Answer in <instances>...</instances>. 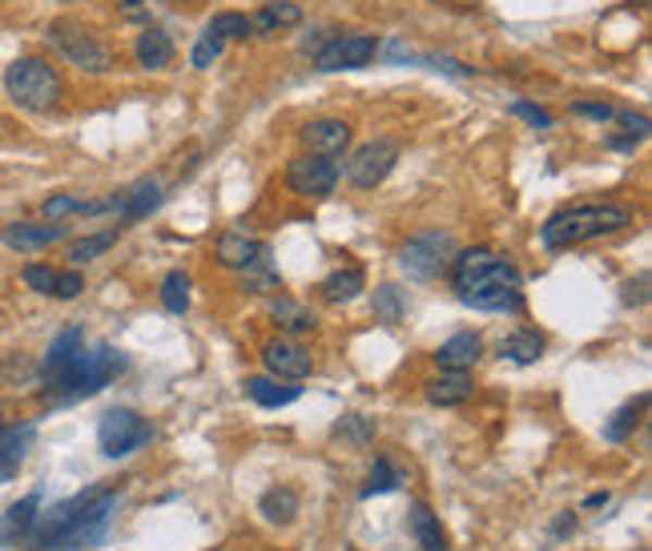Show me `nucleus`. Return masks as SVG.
<instances>
[{
  "label": "nucleus",
  "instance_id": "39448f33",
  "mask_svg": "<svg viewBox=\"0 0 652 551\" xmlns=\"http://www.w3.org/2000/svg\"><path fill=\"white\" fill-rule=\"evenodd\" d=\"M4 93L16 109L25 113H53L61 106V73L40 57H16L9 73H4Z\"/></svg>",
  "mask_w": 652,
  "mask_h": 551
},
{
  "label": "nucleus",
  "instance_id": "6ab92c4d",
  "mask_svg": "<svg viewBox=\"0 0 652 551\" xmlns=\"http://www.w3.org/2000/svg\"><path fill=\"white\" fill-rule=\"evenodd\" d=\"M246 394H250L258 407L279 411V407H291L294 399L303 394V387L286 379H274V375H254V379H246Z\"/></svg>",
  "mask_w": 652,
  "mask_h": 551
},
{
  "label": "nucleus",
  "instance_id": "37998d69",
  "mask_svg": "<svg viewBox=\"0 0 652 551\" xmlns=\"http://www.w3.org/2000/svg\"><path fill=\"white\" fill-rule=\"evenodd\" d=\"M118 9L125 21H142L149 13V0H118Z\"/></svg>",
  "mask_w": 652,
  "mask_h": 551
},
{
  "label": "nucleus",
  "instance_id": "e433bc0d",
  "mask_svg": "<svg viewBox=\"0 0 652 551\" xmlns=\"http://www.w3.org/2000/svg\"><path fill=\"white\" fill-rule=\"evenodd\" d=\"M222 49H226V40L213 37L210 28H206V33H201V40L194 45V57H189V61H194V69H210L213 61L222 57Z\"/></svg>",
  "mask_w": 652,
  "mask_h": 551
},
{
  "label": "nucleus",
  "instance_id": "72a5a7b5",
  "mask_svg": "<svg viewBox=\"0 0 652 551\" xmlns=\"http://www.w3.org/2000/svg\"><path fill=\"white\" fill-rule=\"evenodd\" d=\"M242 286H250V294H267V290L279 286V274L270 270V254H267V249H262V258H258V262L242 270Z\"/></svg>",
  "mask_w": 652,
  "mask_h": 551
},
{
  "label": "nucleus",
  "instance_id": "a18cd8bd",
  "mask_svg": "<svg viewBox=\"0 0 652 551\" xmlns=\"http://www.w3.org/2000/svg\"><path fill=\"white\" fill-rule=\"evenodd\" d=\"M604 503H608V495H588L585 499V507H604Z\"/></svg>",
  "mask_w": 652,
  "mask_h": 551
},
{
  "label": "nucleus",
  "instance_id": "0eeeda50",
  "mask_svg": "<svg viewBox=\"0 0 652 551\" xmlns=\"http://www.w3.org/2000/svg\"><path fill=\"white\" fill-rule=\"evenodd\" d=\"M153 439V423L142 419L137 411L130 407H113L101 415V427H97V443L106 451L109 460H125Z\"/></svg>",
  "mask_w": 652,
  "mask_h": 551
},
{
  "label": "nucleus",
  "instance_id": "ddd939ff",
  "mask_svg": "<svg viewBox=\"0 0 652 551\" xmlns=\"http://www.w3.org/2000/svg\"><path fill=\"white\" fill-rule=\"evenodd\" d=\"M298 137H303V145H307V154L339 158L346 145H350V125L339 118H319V121H307Z\"/></svg>",
  "mask_w": 652,
  "mask_h": 551
},
{
  "label": "nucleus",
  "instance_id": "4be33fe9",
  "mask_svg": "<svg viewBox=\"0 0 652 551\" xmlns=\"http://www.w3.org/2000/svg\"><path fill=\"white\" fill-rule=\"evenodd\" d=\"M407 527H411L415 543L423 551H447V536H443L440 519L431 515L427 503H411V512H407Z\"/></svg>",
  "mask_w": 652,
  "mask_h": 551
},
{
  "label": "nucleus",
  "instance_id": "a878e982",
  "mask_svg": "<svg viewBox=\"0 0 652 551\" xmlns=\"http://www.w3.org/2000/svg\"><path fill=\"white\" fill-rule=\"evenodd\" d=\"M270 318H274L282 330H291V334H310V330L319 327V315H315L310 306L294 303V298H274V303H270Z\"/></svg>",
  "mask_w": 652,
  "mask_h": 551
},
{
  "label": "nucleus",
  "instance_id": "f8f14e48",
  "mask_svg": "<svg viewBox=\"0 0 652 551\" xmlns=\"http://www.w3.org/2000/svg\"><path fill=\"white\" fill-rule=\"evenodd\" d=\"M262 363L274 379H286V382H303L315 370V358H310L307 346H298L291 339H274L262 346Z\"/></svg>",
  "mask_w": 652,
  "mask_h": 551
},
{
  "label": "nucleus",
  "instance_id": "4c0bfd02",
  "mask_svg": "<svg viewBox=\"0 0 652 551\" xmlns=\"http://www.w3.org/2000/svg\"><path fill=\"white\" fill-rule=\"evenodd\" d=\"M21 278H25V286H28V290H37V294H53L57 270H53V266L28 262L25 270H21Z\"/></svg>",
  "mask_w": 652,
  "mask_h": 551
},
{
  "label": "nucleus",
  "instance_id": "bb28decb",
  "mask_svg": "<svg viewBox=\"0 0 652 551\" xmlns=\"http://www.w3.org/2000/svg\"><path fill=\"white\" fill-rule=\"evenodd\" d=\"M500 355L519 363V367H532V363H540V355H544V339H540L536 330H516L507 342H500Z\"/></svg>",
  "mask_w": 652,
  "mask_h": 551
},
{
  "label": "nucleus",
  "instance_id": "79ce46f5",
  "mask_svg": "<svg viewBox=\"0 0 652 551\" xmlns=\"http://www.w3.org/2000/svg\"><path fill=\"white\" fill-rule=\"evenodd\" d=\"M573 113H580V118H592V121H613L616 109L604 106V101H576Z\"/></svg>",
  "mask_w": 652,
  "mask_h": 551
},
{
  "label": "nucleus",
  "instance_id": "f03ea898",
  "mask_svg": "<svg viewBox=\"0 0 652 551\" xmlns=\"http://www.w3.org/2000/svg\"><path fill=\"white\" fill-rule=\"evenodd\" d=\"M452 286L459 303L483 315H516L524 306V278L507 254H495L488 246L464 249L452 258Z\"/></svg>",
  "mask_w": 652,
  "mask_h": 551
},
{
  "label": "nucleus",
  "instance_id": "dca6fc26",
  "mask_svg": "<svg viewBox=\"0 0 652 551\" xmlns=\"http://www.w3.org/2000/svg\"><path fill=\"white\" fill-rule=\"evenodd\" d=\"M33 434H37L33 431V423H16V427H4V423H0V479H4V483L21 472Z\"/></svg>",
  "mask_w": 652,
  "mask_h": 551
},
{
  "label": "nucleus",
  "instance_id": "cd10ccee",
  "mask_svg": "<svg viewBox=\"0 0 652 551\" xmlns=\"http://www.w3.org/2000/svg\"><path fill=\"white\" fill-rule=\"evenodd\" d=\"M407 483V475L395 467V463L386 460V455H379L371 467V475H367V487H362V499H374V495H386V491H399V487Z\"/></svg>",
  "mask_w": 652,
  "mask_h": 551
},
{
  "label": "nucleus",
  "instance_id": "c756f323",
  "mask_svg": "<svg viewBox=\"0 0 652 551\" xmlns=\"http://www.w3.org/2000/svg\"><path fill=\"white\" fill-rule=\"evenodd\" d=\"M649 407V394H640L637 403H628V407H620L613 415V423H604V439L608 443H625L628 434L637 431V423H640V411Z\"/></svg>",
  "mask_w": 652,
  "mask_h": 551
},
{
  "label": "nucleus",
  "instance_id": "9b49d317",
  "mask_svg": "<svg viewBox=\"0 0 652 551\" xmlns=\"http://www.w3.org/2000/svg\"><path fill=\"white\" fill-rule=\"evenodd\" d=\"M286 185L298 197H331L334 185H339V166H334V158L303 154L286 166Z\"/></svg>",
  "mask_w": 652,
  "mask_h": 551
},
{
  "label": "nucleus",
  "instance_id": "c85d7f7f",
  "mask_svg": "<svg viewBox=\"0 0 652 551\" xmlns=\"http://www.w3.org/2000/svg\"><path fill=\"white\" fill-rule=\"evenodd\" d=\"M258 507H262V515H267L270 524H291L294 515H298V491L294 487H270Z\"/></svg>",
  "mask_w": 652,
  "mask_h": 551
},
{
  "label": "nucleus",
  "instance_id": "7c9ffc66",
  "mask_svg": "<svg viewBox=\"0 0 652 551\" xmlns=\"http://www.w3.org/2000/svg\"><path fill=\"white\" fill-rule=\"evenodd\" d=\"M81 342H85V334H81V327H69V330H61L53 339V346L45 351V358H40V370L49 375V370H57L65 358H73L81 351Z\"/></svg>",
  "mask_w": 652,
  "mask_h": 551
},
{
  "label": "nucleus",
  "instance_id": "473e14b6",
  "mask_svg": "<svg viewBox=\"0 0 652 551\" xmlns=\"http://www.w3.org/2000/svg\"><path fill=\"white\" fill-rule=\"evenodd\" d=\"M161 306L170 315H186L189 310V278L182 270H170V274L161 278Z\"/></svg>",
  "mask_w": 652,
  "mask_h": 551
},
{
  "label": "nucleus",
  "instance_id": "f3484780",
  "mask_svg": "<svg viewBox=\"0 0 652 551\" xmlns=\"http://www.w3.org/2000/svg\"><path fill=\"white\" fill-rule=\"evenodd\" d=\"M65 237V225H40V222H13L9 230H4V246L9 249H21V254H37V249L53 246V242H61Z\"/></svg>",
  "mask_w": 652,
  "mask_h": 551
},
{
  "label": "nucleus",
  "instance_id": "2eb2a0df",
  "mask_svg": "<svg viewBox=\"0 0 652 551\" xmlns=\"http://www.w3.org/2000/svg\"><path fill=\"white\" fill-rule=\"evenodd\" d=\"M483 358V339L480 334H471V330H459L452 339L443 342L440 351H435V363L440 370H471L476 363Z\"/></svg>",
  "mask_w": 652,
  "mask_h": 551
},
{
  "label": "nucleus",
  "instance_id": "c9c22d12",
  "mask_svg": "<svg viewBox=\"0 0 652 551\" xmlns=\"http://www.w3.org/2000/svg\"><path fill=\"white\" fill-rule=\"evenodd\" d=\"M403 310H407V306H403V294L395 286L374 290V318H379V322H399Z\"/></svg>",
  "mask_w": 652,
  "mask_h": 551
},
{
  "label": "nucleus",
  "instance_id": "1a4fd4ad",
  "mask_svg": "<svg viewBox=\"0 0 652 551\" xmlns=\"http://www.w3.org/2000/svg\"><path fill=\"white\" fill-rule=\"evenodd\" d=\"M399 161V142H386V137H374V142H362L350 158H346V182L355 189H374L383 185Z\"/></svg>",
  "mask_w": 652,
  "mask_h": 551
},
{
  "label": "nucleus",
  "instance_id": "58836bf2",
  "mask_svg": "<svg viewBox=\"0 0 652 551\" xmlns=\"http://www.w3.org/2000/svg\"><path fill=\"white\" fill-rule=\"evenodd\" d=\"M339 434H346L355 446H367L374 439V423H367L362 415H346V419L339 423Z\"/></svg>",
  "mask_w": 652,
  "mask_h": 551
},
{
  "label": "nucleus",
  "instance_id": "a19ab883",
  "mask_svg": "<svg viewBox=\"0 0 652 551\" xmlns=\"http://www.w3.org/2000/svg\"><path fill=\"white\" fill-rule=\"evenodd\" d=\"M512 113H516V118H524L528 125H536V130H552V113H548V109H540V106H532V101H516V106H512Z\"/></svg>",
  "mask_w": 652,
  "mask_h": 551
},
{
  "label": "nucleus",
  "instance_id": "5701e85b",
  "mask_svg": "<svg viewBox=\"0 0 652 551\" xmlns=\"http://www.w3.org/2000/svg\"><path fill=\"white\" fill-rule=\"evenodd\" d=\"M134 53H137V65L142 69H165L173 61L170 33H165V28H146V33L137 37Z\"/></svg>",
  "mask_w": 652,
  "mask_h": 551
},
{
  "label": "nucleus",
  "instance_id": "6e6552de",
  "mask_svg": "<svg viewBox=\"0 0 652 551\" xmlns=\"http://www.w3.org/2000/svg\"><path fill=\"white\" fill-rule=\"evenodd\" d=\"M379 53V40L371 33H331L315 45V69L319 73H339V69H362L371 65Z\"/></svg>",
  "mask_w": 652,
  "mask_h": 551
},
{
  "label": "nucleus",
  "instance_id": "4468645a",
  "mask_svg": "<svg viewBox=\"0 0 652 551\" xmlns=\"http://www.w3.org/2000/svg\"><path fill=\"white\" fill-rule=\"evenodd\" d=\"M471 394H476L471 370H440L435 379L427 382V399H431L435 407H459Z\"/></svg>",
  "mask_w": 652,
  "mask_h": 551
},
{
  "label": "nucleus",
  "instance_id": "20e7f679",
  "mask_svg": "<svg viewBox=\"0 0 652 551\" xmlns=\"http://www.w3.org/2000/svg\"><path fill=\"white\" fill-rule=\"evenodd\" d=\"M632 225V210L616 206V201H585V206H568V210H556L540 230V242L544 249H568L580 246V242H592V237L616 234V230H628Z\"/></svg>",
  "mask_w": 652,
  "mask_h": 551
},
{
  "label": "nucleus",
  "instance_id": "aec40b11",
  "mask_svg": "<svg viewBox=\"0 0 652 551\" xmlns=\"http://www.w3.org/2000/svg\"><path fill=\"white\" fill-rule=\"evenodd\" d=\"M161 206V185L153 182V177H146V182H137L134 189H125V194H118V213L121 222H142V218H149V213Z\"/></svg>",
  "mask_w": 652,
  "mask_h": 551
},
{
  "label": "nucleus",
  "instance_id": "423d86ee",
  "mask_svg": "<svg viewBox=\"0 0 652 551\" xmlns=\"http://www.w3.org/2000/svg\"><path fill=\"white\" fill-rule=\"evenodd\" d=\"M49 40H53L57 53L65 57L73 69H81V73L101 77V73L113 69V49L101 37H94L85 25H77V21H53L49 25Z\"/></svg>",
  "mask_w": 652,
  "mask_h": 551
},
{
  "label": "nucleus",
  "instance_id": "a211bd4d",
  "mask_svg": "<svg viewBox=\"0 0 652 551\" xmlns=\"http://www.w3.org/2000/svg\"><path fill=\"white\" fill-rule=\"evenodd\" d=\"M37 512H40V495H25L21 503H13L9 512L0 515V548H13L21 539H28L33 524H37Z\"/></svg>",
  "mask_w": 652,
  "mask_h": 551
},
{
  "label": "nucleus",
  "instance_id": "2f4dec72",
  "mask_svg": "<svg viewBox=\"0 0 652 551\" xmlns=\"http://www.w3.org/2000/svg\"><path fill=\"white\" fill-rule=\"evenodd\" d=\"M118 242V230H106V234H89V237H77L73 246L65 249V258L73 266H85V262H94V258H101L109 246Z\"/></svg>",
  "mask_w": 652,
  "mask_h": 551
},
{
  "label": "nucleus",
  "instance_id": "c03bdc74",
  "mask_svg": "<svg viewBox=\"0 0 652 551\" xmlns=\"http://www.w3.org/2000/svg\"><path fill=\"white\" fill-rule=\"evenodd\" d=\"M431 65L443 69V73H452V77H471V69L459 65V61H452V57H431Z\"/></svg>",
  "mask_w": 652,
  "mask_h": 551
},
{
  "label": "nucleus",
  "instance_id": "49530a36",
  "mask_svg": "<svg viewBox=\"0 0 652 551\" xmlns=\"http://www.w3.org/2000/svg\"><path fill=\"white\" fill-rule=\"evenodd\" d=\"M165 4H173V9H194L198 0H165Z\"/></svg>",
  "mask_w": 652,
  "mask_h": 551
},
{
  "label": "nucleus",
  "instance_id": "f704fd0d",
  "mask_svg": "<svg viewBox=\"0 0 652 551\" xmlns=\"http://www.w3.org/2000/svg\"><path fill=\"white\" fill-rule=\"evenodd\" d=\"M210 33L213 37H222V40H242V37H250L254 25H250V16L246 13H218L210 21Z\"/></svg>",
  "mask_w": 652,
  "mask_h": 551
},
{
  "label": "nucleus",
  "instance_id": "412c9836",
  "mask_svg": "<svg viewBox=\"0 0 652 551\" xmlns=\"http://www.w3.org/2000/svg\"><path fill=\"white\" fill-rule=\"evenodd\" d=\"M258 258H262V246L242 234V230H226V234L218 237V262L226 266V270H246Z\"/></svg>",
  "mask_w": 652,
  "mask_h": 551
},
{
  "label": "nucleus",
  "instance_id": "ea45409f",
  "mask_svg": "<svg viewBox=\"0 0 652 551\" xmlns=\"http://www.w3.org/2000/svg\"><path fill=\"white\" fill-rule=\"evenodd\" d=\"M81 290H85V278L77 270H57V282H53V298L69 303V298H77Z\"/></svg>",
  "mask_w": 652,
  "mask_h": 551
},
{
  "label": "nucleus",
  "instance_id": "b1692460",
  "mask_svg": "<svg viewBox=\"0 0 652 551\" xmlns=\"http://www.w3.org/2000/svg\"><path fill=\"white\" fill-rule=\"evenodd\" d=\"M250 25L258 28V33H282V28L303 25V9H298L294 0H270V4H262V9L250 16Z\"/></svg>",
  "mask_w": 652,
  "mask_h": 551
},
{
  "label": "nucleus",
  "instance_id": "f257e3e1",
  "mask_svg": "<svg viewBox=\"0 0 652 551\" xmlns=\"http://www.w3.org/2000/svg\"><path fill=\"white\" fill-rule=\"evenodd\" d=\"M121 503V487H89L81 495L57 503L53 512L37 515L28 531L33 551H81L101 543V536L113 524V512Z\"/></svg>",
  "mask_w": 652,
  "mask_h": 551
},
{
  "label": "nucleus",
  "instance_id": "7ed1b4c3",
  "mask_svg": "<svg viewBox=\"0 0 652 551\" xmlns=\"http://www.w3.org/2000/svg\"><path fill=\"white\" fill-rule=\"evenodd\" d=\"M121 370H125V355L113 351L109 342H101L94 351L81 346L77 355L65 358L61 367L45 375V387H49V399H57V403H77V399H89V394L106 391Z\"/></svg>",
  "mask_w": 652,
  "mask_h": 551
},
{
  "label": "nucleus",
  "instance_id": "393cba45",
  "mask_svg": "<svg viewBox=\"0 0 652 551\" xmlns=\"http://www.w3.org/2000/svg\"><path fill=\"white\" fill-rule=\"evenodd\" d=\"M367 286V274H362L359 266H346V270H334L331 278H322V298L327 303H355Z\"/></svg>",
  "mask_w": 652,
  "mask_h": 551
},
{
  "label": "nucleus",
  "instance_id": "9d476101",
  "mask_svg": "<svg viewBox=\"0 0 652 551\" xmlns=\"http://www.w3.org/2000/svg\"><path fill=\"white\" fill-rule=\"evenodd\" d=\"M452 234H440V230H423V234H415L407 246L399 249V262L403 270L411 278H435L443 270V266L452 262Z\"/></svg>",
  "mask_w": 652,
  "mask_h": 551
}]
</instances>
